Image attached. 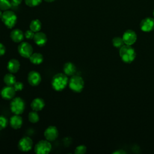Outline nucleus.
Returning <instances> with one entry per match:
<instances>
[{
  "mask_svg": "<svg viewBox=\"0 0 154 154\" xmlns=\"http://www.w3.org/2000/svg\"><path fill=\"white\" fill-rule=\"evenodd\" d=\"M63 71L67 76H72L76 72V67L72 63L67 62L64 65Z\"/></svg>",
  "mask_w": 154,
  "mask_h": 154,
  "instance_id": "obj_19",
  "label": "nucleus"
},
{
  "mask_svg": "<svg viewBox=\"0 0 154 154\" xmlns=\"http://www.w3.org/2000/svg\"><path fill=\"white\" fill-rule=\"evenodd\" d=\"M12 6L10 0H0V10L6 11L10 9Z\"/></svg>",
  "mask_w": 154,
  "mask_h": 154,
  "instance_id": "obj_23",
  "label": "nucleus"
},
{
  "mask_svg": "<svg viewBox=\"0 0 154 154\" xmlns=\"http://www.w3.org/2000/svg\"><path fill=\"white\" fill-rule=\"evenodd\" d=\"M1 20L7 28H12L17 22V16L13 11L6 10L2 13Z\"/></svg>",
  "mask_w": 154,
  "mask_h": 154,
  "instance_id": "obj_3",
  "label": "nucleus"
},
{
  "mask_svg": "<svg viewBox=\"0 0 154 154\" xmlns=\"http://www.w3.org/2000/svg\"><path fill=\"white\" fill-rule=\"evenodd\" d=\"M44 136L46 140L49 141H53L56 140L58 136V131L57 128L54 126H49L48 127L45 132Z\"/></svg>",
  "mask_w": 154,
  "mask_h": 154,
  "instance_id": "obj_10",
  "label": "nucleus"
},
{
  "mask_svg": "<svg viewBox=\"0 0 154 154\" xmlns=\"http://www.w3.org/2000/svg\"><path fill=\"white\" fill-rule=\"evenodd\" d=\"M13 87L14 88V90H16V91H20L23 89V83H22L21 82H16L15 84L13 85Z\"/></svg>",
  "mask_w": 154,
  "mask_h": 154,
  "instance_id": "obj_29",
  "label": "nucleus"
},
{
  "mask_svg": "<svg viewBox=\"0 0 154 154\" xmlns=\"http://www.w3.org/2000/svg\"><path fill=\"white\" fill-rule=\"evenodd\" d=\"M4 82L7 85L13 86V85L16 82V78L13 73H10L6 74L4 77Z\"/></svg>",
  "mask_w": 154,
  "mask_h": 154,
  "instance_id": "obj_21",
  "label": "nucleus"
},
{
  "mask_svg": "<svg viewBox=\"0 0 154 154\" xmlns=\"http://www.w3.org/2000/svg\"><path fill=\"white\" fill-rule=\"evenodd\" d=\"M119 55L123 62L126 63H131L134 60L136 53L131 45H124L120 48Z\"/></svg>",
  "mask_w": 154,
  "mask_h": 154,
  "instance_id": "obj_2",
  "label": "nucleus"
},
{
  "mask_svg": "<svg viewBox=\"0 0 154 154\" xmlns=\"http://www.w3.org/2000/svg\"><path fill=\"white\" fill-rule=\"evenodd\" d=\"M69 86L73 91L80 93L83 90L84 82L81 76L74 75L70 79L69 81Z\"/></svg>",
  "mask_w": 154,
  "mask_h": 154,
  "instance_id": "obj_5",
  "label": "nucleus"
},
{
  "mask_svg": "<svg viewBox=\"0 0 154 154\" xmlns=\"http://www.w3.org/2000/svg\"><path fill=\"white\" fill-rule=\"evenodd\" d=\"M2 98L5 100H11L16 94V90L13 86L7 85L2 88L0 92Z\"/></svg>",
  "mask_w": 154,
  "mask_h": 154,
  "instance_id": "obj_12",
  "label": "nucleus"
},
{
  "mask_svg": "<svg viewBox=\"0 0 154 154\" xmlns=\"http://www.w3.org/2000/svg\"><path fill=\"white\" fill-rule=\"evenodd\" d=\"M69 82L67 76L64 73H59L55 75L51 81L52 88L58 91L64 90Z\"/></svg>",
  "mask_w": 154,
  "mask_h": 154,
  "instance_id": "obj_1",
  "label": "nucleus"
},
{
  "mask_svg": "<svg viewBox=\"0 0 154 154\" xmlns=\"http://www.w3.org/2000/svg\"><path fill=\"white\" fill-rule=\"evenodd\" d=\"M122 38L125 45L131 46L136 42L137 36L135 31L131 29H128L123 33Z\"/></svg>",
  "mask_w": 154,
  "mask_h": 154,
  "instance_id": "obj_9",
  "label": "nucleus"
},
{
  "mask_svg": "<svg viewBox=\"0 0 154 154\" xmlns=\"http://www.w3.org/2000/svg\"><path fill=\"white\" fill-rule=\"evenodd\" d=\"M23 32L19 29H14L10 33V37L11 40L16 43L21 42L24 38Z\"/></svg>",
  "mask_w": 154,
  "mask_h": 154,
  "instance_id": "obj_17",
  "label": "nucleus"
},
{
  "mask_svg": "<svg viewBox=\"0 0 154 154\" xmlns=\"http://www.w3.org/2000/svg\"><path fill=\"white\" fill-rule=\"evenodd\" d=\"M5 52V46L0 43V56H2L3 55Z\"/></svg>",
  "mask_w": 154,
  "mask_h": 154,
  "instance_id": "obj_31",
  "label": "nucleus"
},
{
  "mask_svg": "<svg viewBox=\"0 0 154 154\" xmlns=\"http://www.w3.org/2000/svg\"><path fill=\"white\" fill-rule=\"evenodd\" d=\"M45 103L43 99L37 97L34 99L31 103V107L32 109V110L35 111H41L45 106Z\"/></svg>",
  "mask_w": 154,
  "mask_h": 154,
  "instance_id": "obj_18",
  "label": "nucleus"
},
{
  "mask_svg": "<svg viewBox=\"0 0 154 154\" xmlns=\"http://www.w3.org/2000/svg\"><path fill=\"white\" fill-rule=\"evenodd\" d=\"M153 18H154V10L153 11Z\"/></svg>",
  "mask_w": 154,
  "mask_h": 154,
  "instance_id": "obj_36",
  "label": "nucleus"
},
{
  "mask_svg": "<svg viewBox=\"0 0 154 154\" xmlns=\"http://www.w3.org/2000/svg\"><path fill=\"white\" fill-rule=\"evenodd\" d=\"M29 58L34 64H40L43 61V57L40 53H32Z\"/></svg>",
  "mask_w": 154,
  "mask_h": 154,
  "instance_id": "obj_20",
  "label": "nucleus"
},
{
  "mask_svg": "<svg viewBox=\"0 0 154 154\" xmlns=\"http://www.w3.org/2000/svg\"><path fill=\"white\" fill-rule=\"evenodd\" d=\"M33 40L38 46H43L47 42V37L44 32L38 31L35 33Z\"/></svg>",
  "mask_w": 154,
  "mask_h": 154,
  "instance_id": "obj_14",
  "label": "nucleus"
},
{
  "mask_svg": "<svg viewBox=\"0 0 154 154\" xmlns=\"http://www.w3.org/2000/svg\"><path fill=\"white\" fill-rule=\"evenodd\" d=\"M42 28V23L38 19H34L32 20L29 25V29L34 31V32H37L40 31Z\"/></svg>",
  "mask_w": 154,
  "mask_h": 154,
  "instance_id": "obj_22",
  "label": "nucleus"
},
{
  "mask_svg": "<svg viewBox=\"0 0 154 154\" xmlns=\"http://www.w3.org/2000/svg\"><path fill=\"white\" fill-rule=\"evenodd\" d=\"M52 149L50 141L48 140H41L38 141L34 147V152L37 154L49 153Z\"/></svg>",
  "mask_w": 154,
  "mask_h": 154,
  "instance_id": "obj_6",
  "label": "nucleus"
},
{
  "mask_svg": "<svg viewBox=\"0 0 154 154\" xmlns=\"http://www.w3.org/2000/svg\"><path fill=\"white\" fill-rule=\"evenodd\" d=\"M28 120L32 123H37L39 120V116L37 111L33 110V111L30 112L28 114Z\"/></svg>",
  "mask_w": 154,
  "mask_h": 154,
  "instance_id": "obj_25",
  "label": "nucleus"
},
{
  "mask_svg": "<svg viewBox=\"0 0 154 154\" xmlns=\"http://www.w3.org/2000/svg\"><path fill=\"white\" fill-rule=\"evenodd\" d=\"M140 28L144 32H150L154 29V18L146 17L140 23Z\"/></svg>",
  "mask_w": 154,
  "mask_h": 154,
  "instance_id": "obj_11",
  "label": "nucleus"
},
{
  "mask_svg": "<svg viewBox=\"0 0 154 154\" xmlns=\"http://www.w3.org/2000/svg\"><path fill=\"white\" fill-rule=\"evenodd\" d=\"M20 63L16 59H11L7 63V68L10 73H16L20 68Z\"/></svg>",
  "mask_w": 154,
  "mask_h": 154,
  "instance_id": "obj_16",
  "label": "nucleus"
},
{
  "mask_svg": "<svg viewBox=\"0 0 154 154\" xmlns=\"http://www.w3.org/2000/svg\"><path fill=\"white\" fill-rule=\"evenodd\" d=\"M87 151V147L84 145H80L76 147L74 153L76 154H84Z\"/></svg>",
  "mask_w": 154,
  "mask_h": 154,
  "instance_id": "obj_27",
  "label": "nucleus"
},
{
  "mask_svg": "<svg viewBox=\"0 0 154 154\" xmlns=\"http://www.w3.org/2000/svg\"><path fill=\"white\" fill-rule=\"evenodd\" d=\"M19 54L24 58H29L33 52L32 46L27 42L20 43L17 48Z\"/></svg>",
  "mask_w": 154,
  "mask_h": 154,
  "instance_id": "obj_7",
  "label": "nucleus"
},
{
  "mask_svg": "<svg viewBox=\"0 0 154 154\" xmlns=\"http://www.w3.org/2000/svg\"><path fill=\"white\" fill-rule=\"evenodd\" d=\"M112 45L117 48H120L122 46L125 45L123 38L120 37H116L113 38L112 40Z\"/></svg>",
  "mask_w": 154,
  "mask_h": 154,
  "instance_id": "obj_24",
  "label": "nucleus"
},
{
  "mask_svg": "<svg viewBox=\"0 0 154 154\" xmlns=\"http://www.w3.org/2000/svg\"><path fill=\"white\" fill-rule=\"evenodd\" d=\"M2 10H0V19H1V17H2V13H2V11H1Z\"/></svg>",
  "mask_w": 154,
  "mask_h": 154,
  "instance_id": "obj_35",
  "label": "nucleus"
},
{
  "mask_svg": "<svg viewBox=\"0 0 154 154\" xmlns=\"http://www.w3.org/2000/svg\"><path fill=\"white\" fill-rule=\"evenodd\" d=\"M34 32L32 31V30L29 29V30H27L25 34H24V35L25 37L27 38V39H33L34 38Z\"/></svg>",
  "mask_w": 154,
  "mask_h": 154,
  "instance_id": "obj_30",
  "label": "nucleus"
},
{
  "mask_svg": "<svg viewBox=\"0 0 154 154\" xmlns=\"http://www.w3.org/2000/svg\"><path fill=\"white\" fill-rule=\"evenodd\" d=\"M45 1H46V2H53L54 1H55V0H45Z\"/></svg>",
  "mask_w": 154,
  "mask_h": 154,
  "instance_id": "obj_34",
  "label": "nucleus"
},
{
  "mask_svg": "<svg viewBox=\"0 0 154 154\" xmlns=\"http://www.w3.org/2000/svg\"><path fill=\"white\" fill-rule=\"evenodd\" d=\"M25 102L20 97H14L10 102V109L14 114H21L25 110Z\"/></svg>",
  "mask_w": 154,
  "mask_h": 154,
  "instance_id": "obj_4",
  "label": "nucleus"
},
{
  "mask_svg": "<svg viewBox=\"0 0 154 154\" xmlns=\"http://www.w3.org/2000/svg\"><path fill=\"white\" fill-rule=\"evenodd\" d=\"M42 81L40 74L37 71H31L28 75V81L32 86L38 85Z\"/></svg>",
  "mask_w": 154,
  "mask_h": 154,
  "instance_id": "obj_13",
  "label": "nucleus"
},
{
  "mask_svg": "<svg viewBox=\"0 0 154 154\" xmlns=\"http://www.w3.org/2000/svg\"><path fill=\"white\" fill-rule=\"evenodd\" d=\"M8 124L7 119L3 116H0V131L6 128Z\"/></svg>",
  "mask_w": 154,
  "mask_h": 154,
  "instance_id": "obj_28",
  "label": "nucleus"
},
{
  "mask_svg": "<svg viewBox=\"0 0 154 154\" xmlns=\"http://www.w3.org/2000/svg\"><path fill=\"white\" fill-rule=\"evenodd\" d=\"M126 153V152L125 151L123 150L122 149H121V150L119 149V150H117L114 152L112 153H113V154H123V153Z\"/></svg>",
  "mask_w": 154,
  "mask_h": 154,
  "instance_id": "obj_33",
  "label": "nucleus"
},
{
  "mask_svg": "<svg viewBox=\"0 0 154 154\" xmlns=\"http://www.w3.org/2000/svg\"><path fill=\"white\" fill-rule=\"evenodd\" d=\"M32 144L33 142L31 138L29 137H24L19 140L17 146L20 151L28 152L31 149Z\"/></svg>",
  "mask_w": 154,
  "mask_h": 154,
  "instance_id": "obj_8",
  "label": "nucleus"
},
{
  "mask_svg": "<svg viewBox=\"0 0 154 154\" xmlns=\"http://www.w3.org/2000/svg\"><path fill=\"white\" fill-rule=\"evenodd\" d=\"M42 0H25V2L26 4V5L33 7L38 5L41 2Z\"/></svg>",
  "mask_w": 154,
  "mask_h": 154,
  "instance_id": "obj_26",
  "label": "nucleus"
},
{
  "mask_svg": "<svg viewBox=\"0 0 154 154\" xmlns=\"http://www.w3.org/2000/svg\"><path fill=\"white\" fill-rule=\"evenodd\" d=\"M23 123L22 118L19 114H14L10 120V124L12 128L14 129H19Z\"/></svg>",
  "mask_w": 154,
  "mask_h": 154,
  "instance_id": "obj_15",
  "label": "nucleus"
},
{
  "mask_svg": "<svg viewBox=\"0 0 154 154\" xmlns=\"http://www.w3.org/2000/svg\"><path fill=\"white\" fill-rule=\"evenodd\" d=\"M12 5L17 6L19 5L22 1V0H10Z\"/></svg>",
  "mask_w": 154,
  "mask_h": 154,
  "instance_id": "obj_32",
  "label": "nucleus"
}]
</instances>
